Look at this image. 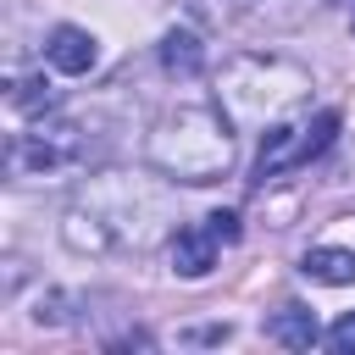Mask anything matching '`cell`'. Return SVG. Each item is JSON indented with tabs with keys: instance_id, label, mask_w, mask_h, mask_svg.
I'll return each instance as SVG.
<instances>
[{
	"instance_id": "4fadbf2b",
	"label": "cell",
	"mask_w": 355,
	"mask_h": 355,
	"mask_svg": "<svg viewBox=\"0 0 355 355\" xmlns=\"http://www.w3.org/2000/svg\"><path fill=\"white\" fill-rule=\"evenodd\" d=\"M327 349H338V355H355V311H344V316L327 327Z\"/></svg>"
},
{
	"instance_id": "2e32d148",
	"label": "cell",
	"mask_w": 355,
	"mask_h": 355,
	"mask_svg": "<svg viewBox=\"0 0 355 355\" xmlns=\"http://www.w3.org/2000/svg\"><path fill=\"white\" fill-rule=\"evenodd\" d=\"M349 28H355V6H349Z\"/></svg>"
},
{
	"instance_id": "7a4b0ae2",
	"label": "cell",
	"mask_w": 355,
	"mask_h": 355,
	"mask_svg": "<svg viewBox=\"0 0 355 355\" xmlns=\"http://www.w3.org/2000/svg\"><path fill=\"white\" fill-rule=\"evenodd\" d=\"M144 161L178 183H216L233 172V116L222 105H172L150 128Z\"/></svg>"
},
{
	"instance_id": "5bb4252c",
	"label": "cell",
	"mask_w": 355,
	"mask_h": 355,
	"mask_svg": "<svg viewBox=\"0 0 355 355\" xmlns=\"http://www.w3.org/2000/svg\"><path fill=\"white\" fill-rule=\"evenodd\" d=\"M189 6H194L205 22H233V17L244 11V0H189Z\"/></svg>"
},
{
	"instance_id": "277c9868",
	"label": "cell",
	"mask_w": 355,
	"mask_h": 355,
	"mask_svg": "<svg viewBox=\"0 0 355 355\" xmlns=\"http://www.w3.org/2000/svg\"><path fill=\"white\" fill-rule=\"evenodd\" d=\"M83 161H89V128L83 122H39V128L17 133L6 150L11 178H50V172H67Z\"/></svg>"
},
{
	"instance_id": "9a60e30c",
	"label": "cell",
	"mask_w": 355,
	"mask_h": 355,
	"mask_svg": "<svg viewBox=\"0 0 355 355\" xmlns=\"http://www.w3.org/2000/svg\"><path fill=\"white\" fill-rule=\"evenodd\" d=\"M205 227H211L222 244H233V239H239V216H233V211H211V216H205Z\"/></svg>"
},
{
	"instance_id": "8fae6325",
	"label": "cell",
	"mask_w": 355,
	"mask_h": 355,
	"mask_svg": "<svg viewBox=\"0 0 355 355\" xmlns=\"http://www.w3.org/2000/svg\"><path fill=\"white\" fill-rule=\"evenodd\" d=\"M316 0H250V17L261 28H300Z\"/></svg>"
},
{
	"instance_id": "30bf717a",
	"label": "cell",
	"mask_w": 355,
	"mask_h": 355,
	"mask_svg": "<svg viewBox=\"0 0 355 355\" xmlns=\"http://www.w3.org/2000/svg\"><path fill=\"white\" fill-rule=\"evenodd\" d=\"M161 67H166L172 78H194V72L205 67V44H200V33L172 28V33L161 39Z\"/></svg>"
},
{
	"instance_id": "3957f363",
	"label": "cell",
	"mask_w": 355,
	"mask_h": 355,
	"mask_svg": "<svg viewBox=\"0 0 355 355\" xmlns=\"http://www.w3.org/2000/svg\"><path fill=\"white\" fill-rule=\"evenodd\" d=\"M311 94V72L283 61V55H233L222 67V83H216V105L239 122V128H272L283 116L300 111V100Z\"/></svg>"
},
{
	"instance_id": "7c38bea8",
	"label": "cell",
	"mask_w": 355,
	"mask_h": 355,
	"mask_svg": "<svg viewBox=\"0 0 355 355\" xmlns=\"http://www.w3.org/2000/svg\"><path fill=\"white\" fill-rule=\"evenodd\" d=\"M11 105L28 111V116H33V111H50V105H55V83H50L44 72H28V78L11 83Z\"/></svg>"
},
{
	"instance_id": "9c48e42d",
	"label": "cell",
	"mask_w": 355,
	"mask_h": 355,
	"mask_svg": "<svg viewBox=\"0 0 355 355\" xmlns=\"http://www.w3.org/2000/svg\"><path fill=\"white\" fill-rule=\"evenodd\" d=\"M300 272H305L311 283L344 288V283H355V250H338V244H316V250H305Z\"/></svg>"
},
{
	"instance_id": "8992f818",
	"label": "cell",
	"mask_w": 355,
	"mask_h": 355,
	"mask_svg": "<svg viewBox=\"0 0 355 355\" xmlns=\"http://www.w3.org/2000/svg\"><path fill=\"white\" fill-rule=\"evenodd\" d=\"M44 61H50L55 72H67V78H83V72H94V61H100V39H94L89 28H78V22H61V28H50V39H44Z\"/></svg>"
},
{
	"instance_id": "5b68a950",
	"label": "cell",
	"mask_w": 355,
	"mask_h": 355,
	"mask_svg": "<svg viewBox=\"0 0 355 355\" xmlns=\"http://www.w3.org/2000/svg\"><path fill=\"white\" fill-rule=\"evenodd\" d=\"M316 161L311 155V116H283L261 133V155H255V183H272L283 178L288 166H305Z\"/></svg>"
},
{
	"instance_id": "6da1fadb",
	"label": "cell",
	"mask_w": 355,
	"mask_h": 355,
	"mask_svg": "<svg viewBox=\"0 0 355 355\" xmlns=\"http://www.w3.org/2000/svg\"><path fill=\"white\" fill-rule=\"evenodd\" d=\"M172 222V200L155 183H133V178H94L72 194L67 216H61V239L78 255H128V250H150Z\"/></svg>"
},
{
	"instance_id": "ba28073f",
	"label": "cell",
	"mask_w": 355,
	"mask_h": 355,
	"mask_svg": "<svg viewBox=\"0 0 355 355\" xmlns=\"http://www.w3.org/2000/svg\"><path fill=\"white\" fill-rule=\"evenodd\" d=\"M261 333L272 338V344H283V349H311L322 333H316V316L305 311V305H277L266 322H261Z\"/></svg>"
},
{
	"instance_id": "52a82bcc",
	"label": "cell",
	"mask_w": 355,
	"mask_h": 355,
	"mask_svg": "<svg viewBox=\"0 0 355 355\" xmlns=\"http://www.w3.org/2000/svg\"><path fill=\"white\" fill-rule=\"evenodd\" d=\"M216 250H222V239H216L205 222H189V227L172 233V250H166V255H172V272L194 283V277H205V272L216 266Z\"/></svg>"
}]
</instances>
